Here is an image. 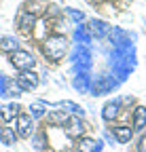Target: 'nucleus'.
Wrapping results in <instances>:
<instances>
[{
    "label": "nucleus",
    "mask_w": 146,
    "mask_h": 152,
    "mask_svg": "<svg viewBox=\"0 0 146 152\" xmlns=\"http://www.w3.org/2000/svg\"><path fill=\"white\" fill-rule=\"evenodd\" d=\"M66 51H68V40H66V36H62V34L49 36L45 40V45H43V53L49 57V59H53V61L62 59Z\"/></svg>",
    "instance_id": "f257e3e1"
},
{
    "label": "nucleus",
    "mask_w": 146,
    "mask_h": 152,
    "mask_svg": "<svg viewBox=\"0 0 146 152\" xmlns=\"http://www.w3.org/2000/svg\"><path fill=\"white\" fill-rule=\"evenodd\" d=\"M9 59H11V64H13L17 70H19V72H23V70H32V68L36 66V59L32 57V53L21 51V49H17V51L9 53Z\"/></svg>",
    "instance_id": "f03ea898"
},
{
    "label": "nucleus",
    "mask_w": 146,
    "mask_h": 152,
    "mask_svg": "<svg viewBox=\"0 0 146 152\" xmlns=\"http://www.w3.org/2000/svg\"><path fill=\"white\" fill-rule=\"evenodd\" d=\"M17 85H19V89H23V91H32V89L38 87V74L34 70H23V72H19V76H17Z\"/></svg>",
    "instance_id": "7ed1b4c3"
},
{
    "label": "nucleus",
    "mask_w": 146,
    "mask_h": 152,
    "mask_svg": "<svg viewBox=\"0 0 146 152\" xmlns=\"http://www.w3.org/2000/svg\"><path fill=\"white\" fill-rule=\"evenodd\" d=\"M64 131H66V135H68V137H72V140H81V137H83V133H85V125H83V121H81L79 116H72V118L68 116Z\"/></svg>",
    "instance_id": "20e7f679"
},
{
    "label": "nucleus",
    "mask_w": 146,
    "mask_h": 152,
    "mask_svg": "<svg viewBox=\"0 0 146 152\" xmlns=\"http://www.w3.org/2000/svg\"><path fill=\"white\" fill-rule=\"evenodd\" d=\"M15 121H17L15 133H17L19 137H30L32 133H34V123H32V116H30V114H19Z\"/></svg>",
    "instance_id": "39448f33"
},
{
    "label": "nucleus",
    "mask_w": 146,
    "mask_h": 152,
    "mask_svg": "<svg viewBox=\"0 0 146 152\" xmlns=\"http://www.w3.org/2000/svg\"><path fill=\"white\" fill-rule=\"evenodd\" d=\"M19 114H21L19 104H7V106L0 108V118L2 121H13V118L19 116Z\"/></svg>",
    "instance_id": "423d86ee"
},
{
    "label": "nucleus",
    "mask_w": 146,
    "mask_h": 152,
    "mask_svg": "<svg viewBox=\"0 0 146 152\" xmlns=\"http://www.w3.org/2000/svg\"><path fill=\"white\" fill-rule=\"evenodd\" d=\"M79 152H102V142H95L91 137H81Z\"/></svg>",
    "instance_id": "0eeeda50"
},
{
    "label": "nucleus",
    "mask_w": 146,
    "mask_h": 152,
    "mask_svg": "<svg viewBox=\"0 0 146 152\" xmlns=\"http://www.w3.org/2000/svg\"><path fill=\"white\" fill-rule=\"evenodd\" d=\"M146 127V108L138 106L134 112V131H142Z\"/></svg>",
    "instance_id": "6e6552de"
},
{
    "label": "nucleus",
    "mask_w": 146,
    "mask_h": 152,
    "mask_svg": "<svg viewBox=\"0 0 146 152\" xmlns=\"http://www.w3.org/2000/svg\"><path fill=\"white\" fill-rule=\"evenodd\" d=\"M119 106H121L119 102H108L102 110V118L104 121H114V116L119 114Z\"/></svg>",
    "instance_id": "1a4fd4ad"
},
{
    "label": "nucleus",
    "mask_w": 146,
    "mask_h": 152,
    "mask_svg": "<svg viewBox=\"0 0 146 152\" xmlns=\"http://www.w3.org/2000/svg\"><path fill=\"white\" fill-rule=\"evenodd\" d=\"M66 121H68V114L64 110H53L51 114H47L49 125H66Z\"/></svg>",
    "instance_id": "9d476101"
},
{
    "label": "nucleus",
    "mask_w": 146,
    "mask_h": 152,
    "mask_svg": "<svg viewBox=\"0 0 146 152\" xmlns=\"http://www.w3.org/2000/svg\"><path fill=\"white\" fill-rule=\"evenodd\" d=\"M114 137L121 142V144H127V142H129L131 140V135H134V129L131 127H114Z\"/></svg>",
    "instance_id": "9b49d317"
},
{
    "label": "nucleus",
    "mask_w": 146,
    "mask_h": 152,
    "mask_svg": "<svg viewBox=\"0 0 146 152\" xmlns=\"http://www.w3.org/2000/svg\"><path fill=\"white\" fill-rule=\"evenodd\" d=\"M0 142H2L4 146H13L17 142V133L11 127H2V129H0Z\"/></svg>",
    "instance_id": "f8f14e48"
},
{
    "label": "nucleus",
    "mask_w": 146,
    "mask_h": 152,
    "mask_svg": "<svg viewBox=\"0 0 146 152\" xmlns=\"http://www.w3.org/2000/svg\"><path fill=\"white\" fill-rule=\"evenodd\" d=\"M34 23H36V15H32V13H23L21 19H19V28L23 32H30L34 28Z\"/></svg>",
    "instance_id": "ddd939ff"
},
{
    "label": "nucleus",
    "mask_w": 146,
    "mask_h": 152,
    "mask_svg": "<svg viewBox=\"0 0 146 152\" xmlns=\"http://www.w3.org/2000/svg\"><path fill=\"white\" fill-rule=\"evenodd\" d=\"M17 49H19V45H17V40H15V38H11V36H7V38L0 40V51L13 53V51H17Z\"/></svg>",
    "instance_id": "4468645a"
},
{
    "label": "nucleus",
    "mask_w": 146,
    "mask_h": 152,
    "mask_svg": "<svg viewBox=\"0 0 146 152\" xmlns=\"http://www.w3.org/2000/svg\"><path fill=\"white\" fill-rule=\"evenodd\" d=\"M45 108H47V106H45L43 102H34V104L30 106V116H32V118H40L43 114H45Z\"/></svg>",
    "instance_id": "2eb2a0df"
},
{
    "label": "nucleus",
    "mask_w": 146,
    "mask_h": 152,
    "mask_svg": "<svg viewBox=\"0 0 146 152\" xmlns=\"http://www.w3.org/2000/svg\"><path fill=\"white\" fill-rule=\"evenodd\" d=\"M62 108H68L72 114H76V116H81V118L85 116V110H83L81 106H76V104H72V102H64V104H62Z\"/></svg>",
    "instance_id": "dca6fc26"
},
{
    "label": "nucleus",
    "mask_w": 146,
    "mask_h": 152,
    "mask_svg": "<svg viewBox=\"0 0 146 152\" xmlns=\"http://www.w3.org/2000/svg\"><path fill=\"white\" fill-rule=\"evenodd\" d=\"M34 148H36V150H43V148H45V135H43V133L34 135Z\"/></svg>",
    "instance_id": "f3484780"
},
{
    "label": "nucleus",
    "mask_w": 146,
    "mask_h": 152,
    "mask_svg": "<svg viewBox=\"0 0 146 152\" xmlns=\"http://www.w3.org/2000/svg\"><path fill=\"white\" fill-rule=\"evenodd\" d=\"M91 30H93L95 34H102L104 32V23L102 21H93V23H91Z\"/></svg>",
    "instance_id": "a211bd4d"
},
{
    "label": "nucleus",
    "mask_w": 146,
    "mask_h": 152,
    "mask_svg": "<svg viewBox=\"0 0 146 152\" xmlns=\"http://www.w3.org/2000/svg\"><path fill=\"white\" fill-rule=\"evenodd\" d=\"M138 150H140V152H146V135H142V140H140V146H138Z\"/></svg>",
    "instance_id": "6ab92c4d"
},
{
    "label": "nucleus",
    "mask_w": 146,
    "mask_h": 152,
    "mask_svg": "<svg viewBox=\"0 0 146 152\" xmlns=\"http://www.w3.org/2000/svg\"><path fill=\"white\" fill-rule=\"evenodd\" d=\"M68 13H70L72 19H76V21H81V19H83V13H76V11H68Z\"/></svg>",
    "instance_id": "aec40b11"
}]
</instances>
